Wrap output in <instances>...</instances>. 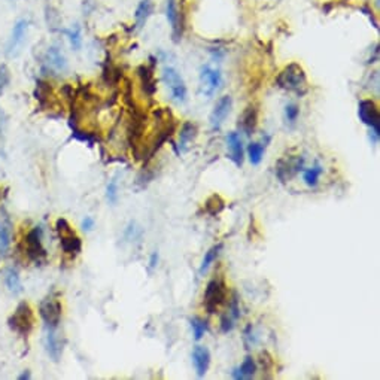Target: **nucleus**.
I'll return each instance as SVG.
<instances>
[{"label":"nucleus","mask_w":380,"mask_h":380,"mask_svg":"<svg viewBox=\"0 0 380 380\" xmlns=\"http://www.w3.org/2000/svg\"><path fill=\"white\" fill-rule=\"evenodd\" d=\"M277 85L286 91H294L297 94H304L307 91V76L304 69L298 63H291L279 73Z\"/></svg>","instance_id":"nucleus-1"},{"label":"nucleus","mask_w":380,"mask_h":380,"mask_svg":"<svg viewBox=\"0 0 380 380\" xmlns=\"http://www.w3.org/2000/svg\"><path fill=\"white\" fill-rule=\"evenodd\" d=\"M11 329H14L19 336H29L35 327V313L27 301H21L15 311L11 315L8 321Z\"/></svg>","instance_id":"nucleus-2"},{"label":"nucleus","mask_w":380,"mask_h":380,"mask_svg":"<svg viewBox=\"0 0 380 380\" xmlns=\"http://www.w3.org/2000/svg\"><path fill=\"white\" fill-rule=\"evenodd\" d=\"M227 298H228V291L224 280L212 279L205 291V309L208 310V313L213 315L222 304H225Z\"/></svg>","instance_id":"nucleus-3"},{"label":"nucleus","mask_w":380,"mask_h":380,"mask_svg":"<svg viewBox=\"0 0 380 380\" xmlns=\"http://www.w3.org/2000/svg\"><path fill=\"white\" fill-rule=\"evenodd\" d=\"M57 231L60 234V242H61V248L66 254L70 255H76L81 252L82 243L81 239L78 237V234L73 231V228L70 227L69 222L64 218L57 219Z\"/></svg>","instance_id":"nucleus-4"},{"label":"nucleus","mask_w":380,"mask_h":380,"mask_svg":"<svg viewBox=\"0 0 380 380\" xmlns=\"http://www.w3.org/2000/svg\"><path fill=\"white\" fill-rule=\"evenodd\" d=\"M163 81L166 82L167 88L172 93V97L177 103L187 102V85L182 79V76L177 73V70L173 68H164L163 69Z\"/></svg>","instance_id":"nucleus-5"},{"label":"nucleus","mask_w":380,"mask_h":380,"mask_svg":"<svg viewBox=\"0 0 380 380\" xmlns=\"http://www.w3.org/2000/svg\"><path fill=\"white\" fill-rule=\"evenodd\" d=\"M63 307H61V301L54 298V297H48L40 303V316L45 321L48 328H57L60 321H61V313H63Z\"/></svg>","instance_id":"nucleus-6"},{"label":"nucleus","mask_w":380,"mask_h":380,"mask_svg":"<svg viewBox=\"0 0 380 380\" xmlns=\"http://www.w3.org/2000/svg\"><path fill=\"white\" fill-rule=\"evenodd\" d=\"M358 115H360V120L368 125L373 131L380 133V114L379 107L374 100L371 99H365L360 102L358 106Z\"/></svg>","instance_id":"nucleus-7"},{"label":"nucleus","mask_w":380,"mask_h":380,"mask_svg":"<svg viewBox=\"0 0 380 380\" xmlns=\"http://www.w3.org/2000/svg\"><path fill=\"white\" fill-rule=\"evenodd\" d=\"M26 252L29 258L35 262H40L47 257V252L42 246V230L39 227H35L26 236Z\"/></svg>","instance_id":"nucleus-8"},{"label":"nucleus","mask_w":380,"mask_h":380,"mask_svg":"<svg viewBox=\"0 0 380 380\" xmlns=\"http://www.w3.org/2000/svg\"><path fill=\"white\" fill-rule=\"evenodd\" d=\"M200 79H202V86L203 93L212 97L222 84V75L218 69H213L210 66H203L200 70Z\"/></svg>","instance_id":"nucleus-9"},{"label":"nucleus","mask_w":380,"mask_h":380,"mask_svg":"<svg viewBox=\"0 0 380 380\" xmlns=\"http://www.w3.org/2000/svg\"><path fill=\"white\" fill-rule=\"evenodd\" d=\"M27 30H29V21L27 19H19L17 24L14 26V30H12V35L9 39V43H8V54L9 55H17L24 40H26V36H27Z\"/></svg>","instance_id":"nucleus-10"},{"label":"nucleus","mask_w":380,"mask_h":380,"mask_svg":"<svg viewBox=\"0 0 380 380\" xmlns=\"http://www.w3.org/2000/svg\"><path fill=\"white\" fill-rule=\"evenodd\" d=\"M231 106H233V99L230 96H224L218 100V103L215 104V109L210 115V125L213 130H219L225 118L230 115L231 112Z\"/></svg>","instance_id":"nucleus-11"},{"label":"nucleus","mask_w":380,"mask_h":380,"mask_svg":"<svg viewBox=\"0 0 380 380\" xmlns=\"http://www.w3.org/2000/svg\"><path fill=\"white\" fill-rule=\"evenodd\" d=\"M166 17L167 21L170 23L173 32V39L174 42H177L182 36V18H181V12L177 8V0H167L166 3Z\"/></svg>","instance_id":"nucleus-12"},{"label":"nucleus","mask_w":380,"mask_h":380,"mask_svg":"<svg viewBox=\"0 0 380 380\" xmlns=\"http://www.w3.org/2000/svg\"><path fill=\"white\" fill-rule=\"evenodd\" d=\"M192 363L195 367L197 376L205 377V374L208 373L209 365H210V352H209L208 347L195 346L192 350Z\"/></svg>","instance_id":"nucleus-13"},{"label":"nucleus","mask_w":380,"mask_h":380,"mask_svg":"<svg viewBox=\"0 0 380 380\" xmlns=\"http://www.w3.org/2000/svg\"><path fill=\"white\" fill-rule=\"evenodd\" d=\"M257 124H258V109L255 104H249L243 110L242 117L239 118V127L242 128L244 135L251 136V135H254Z\"/></svg>","instance_id":"nucleus-14"},{"label":"nucleus","mask_w":380,"mask_h":380,"mask_svg":"<svg viewBox=\"0 0 380 380\" xmlns=\"http://www.w3.org/2000/svg\"><path fill=\"white\" fill-rule=\"evenodd\" d=\"M227 145H228V151H230V160L237 166L242 167L243 164V143L242 138L239 136V133H230L227 136Z\"/></svg>","instance_id":"nucleus-15"},{"label":"nucleus","mask_w":380,"mask_h":380,"mask_svg":"<svg viewBox=\"0 0 380 380\" xmlns=\"http://www.w3.org/2000/svg\"><path fill=\"white\" fill-rule=\"evenodd\" d=\"M47 66L54 72H64L68 69V60L63 55V52L60 51L57 47H51L47 51V58H45Z\"/></svg>","instance_id":"nucleus-16"},{"label":"nucleus","mask_w":380,"mask_h":380,"mask_svg":"<svg viewBox=\"0 0 380 380\" xmlns=\"http://www.w3.org/2000/svg\"><path fill=\"white\" fill-rule=\"evenodd\" d=\"M195 138H197V125L191 121L184 122L179 131V151L185 152Z\"/></svg>","instance_id":"nucleus-17"},{"label":"nucleus","mask_w":380,"mask_h":380,"mask_svg":"<svg viewBox=\"0 0 380 380\" xmlns=\"http://www.w3.org/2000/svg\"><path fill=\"white\" fill-rule=\"evenodd\" d=\"M47 350H48V355L52 358V361L55 363L60 361L61 353H63V343L57 337L54 328H48V332H47Z\"/></svg>","instance_id":"nucleus-18"},{"label":"nucleus","mask_w":380,"mask_h":380,"mask_svg":"<svg viewBox=\"0 0 380 380\" xmlns=\"http://www.w3.org/2000/svg\"><path fill=\"white\" fill-rule=\"evenodd\" d=\"M138 75L139 78H140V82H142V86H143L145 93L148 96H152L157 90L155 78H154L152 69H149L148 66H140L138 69Z\"/></svg>","instance_id":"nucleus-19"},{"label":"nucleus","mask_w":380,"mask_h":380,"mask_svg":"<svg viewBox=\"0 0 380 380\" xmlns=\"http://www.w3.org/2000/svg\"><path fill=\"white\" fill-rule=\"evenodd\" d=\"M152 11H154L152 0H140V3L138 5V8H136V14H135L138 29H142L146 24L148 18L152 15Z\"/></svg>","instance_id":"nucleus-20"},{"label":"nucleus","mask_w":380,"mask_h":380,"mask_svg":"<svg viewBox=\"0 0 380 380\" xmlns=\"http://www.w3.org/2000/svg\"><path fill=\"white\" fill-rule=\"evenodd\" d=\"M255 371H257V364H255V361L252 360V356H246L242 365L233 371V377L237 380L252 379L255 376Z\"/></svg>","instance_id":"nucleus-21"},{"label":"nucleus","mask_w":380,"mask_h":380,"mask_svg":"<svg viewBox=\"0 0 380 380\" xmlns=\"http://www.w3.org/2000/svg\"><path fill=\"white\" fill-rule=\"evenodd\" d=\"M225 208L224 198L219 194H212L208 200L205 202V212L210 215V216H216L219 215Z\"/></svg>","instance_id":"nucleus-22"},{"label":"nucleus","mask_w":380,"mask_h":380,"mask_svg":"<svg viewBox=\"0 0 380 380\" xmlns=\"http://www.w3.org/2000/svg\"><path fill=\"white\" fill-rule=\"evenodd\" d=\"M11 244V224L9 221L0 222V255H5Z\"/></svg>","instance_id":"nucleus-23"},{"label":"nucleus","mask_w":380,"mask_h":380,"mask_svg":"<svg viewBox=\"0 0 380 380\" xmlns=\"http://www.w3.org/2000/svg\"><path fill=\"white\" fill-rule=\"evenodd\" d=\"M221 249H222V244H216V246H212L208 252H206L205 258H203V261H202L200 270H198V273H200L202 276L208 272V269L210 267V264L216 259V257H218V254H219V251H221Z\"/></svg>","instance_id":"nucleus-24"},{"label":"nucleus","mask_w":380,"mask_h":380,"mask_svg":"<svg viewBox=\"0 0 380 380\" xmlns=\"http://www.w3.org/2000/svg\"><path fill=\"white\" fill-rule=\"evenodd\" d=\"M264 151L265 148L261 143H251L248 146V155H249V161L252 166H258L264 157Z\"/></svg>","instance_id":"nucleus-25"},{"label":"nucleus","mask_w":380,"mask_h":380,"mask_svg":"<svg viewBox=\"0 0 380 380\" xmlns=\"http://www.w3.org/2000/svg\"><path fill=\"white\" fill-rule=\"evenodd\" d=\"M191 328H192V334H194V340H200L205 332L208 331V322L202 318H192L190 321Z\"/></svg>","instance_id":"nucleus-26"},{"label":"nucleus","mask_w":380,"mask_h":380,"mask_svg":"<svg viewBox=\"0 0 380 380\" xmlns=\"http://www.w3.org/2000/svg\"><path fill=\"white\" fill-rule=\"evenodd\" d=\"M322 172H324V169H322L321 166H316V167H313V169L304 170V173H303V179H304L306 185H309V187H316V185H318V181H319V176L322 174Z\"/></svg>","instance_id":"nucleus-27"},{"label":"nucleus","mask_w":380,"mask_h":380,"mask_svg":"<svg viewBox=\"0 0 380 380\" xmlns=\"http://www.w3.org/2000/svg\"><path fill=\"white\" fill-rule=\"evenodd\" d=\"M6 286L14 294L21 293V280H19V276H18L15 270H8V273H6Z\"/></svg>","instance_id":"nucleus-28"},{"label":"nucleus","mask_w":380,"mask_h":380,"mask_svg":"<svg viewBox=\"0 0 380 380\" xmlns=\"http://www.w3.org/2000/svg\"><path fill=\"white\" fill-rule=\"evenodd\" d=\"M66 35L69 36V40H70L72 48L78 51V50L81 48V45H82V35H81V29H79L78 26H75L73 29H70V30L66 32Z\"/></svg>","instance_id":"nucleus-29"},{"label":"nucleus","mask_w":380,"mask_h":380,"mask_svg":"<svg viewBox=\"0 0 380 380\" xmlns=\"http://www.w3.org/2000/svg\"><path fill=\"white\" fill-rule=\"evenodd\" d=\"M9 82H11V72L6 64H2L0 66V96L3 94L6 86L9 85Z\"/></svg>","instance_id":"nucleus-30"},{"label":"nucleus","mask_w":380,"mask_h":380,"mask_svg":"<svg viewBox=\"0 0 380 380\" xmlns=\"http://www.w3.org/2000/svg\"><path fill=\"white\" fill-rule=\"evenodd\" d=\"M107 192H106V195H107V200L110 202V203H117V198H118V181L117 179H112L110 182H109V185H107Z\"/></svg>","instance_id":"nucleus-31"},{"label":"nucleus","mask_w":380,"mask_h":380,"mask_svg":"<svg viewBox=\"0 0 380 380\" xmlns=\"http://www.w3.org/2000/svg\"><path fill=\"white\" fill-rule=\"evenodd\" d=\"M285 115H286V120H288L289 122L297 121V118H298V115H300V109H298V106L294 103L286 104V107H285Z\"/></svg>","instance_id":"nucleus-32"},{"label":"nucleus","mask_w":380,"mask_h":380,"mask_svg":"<svg viewBox=\"0 0 380 380\" xmlns=\"http://www.w3.org/2000/svg\"><path fill=\"white\" fill-rule=\"evenodd\" d=\"M234 321L236 319L231 315H224L221 318V329H222V332H228V331L234 328Z\"/></svg>","instance_id":"nucleus-33"},{"label":"nucleus","mask_w":380,"mask_h":380,"mask_svg":"<svg viewBox=\"0 0 380 380\" xmlns=\"http://www.w3.org/2000/svg\"><path fill=\"white\" fill-rule=\"evenodd\" d=\"M5 127H6V114L3 112V109H0V138L5 131Z\"/></svg>","instance_id":"nucleus-34"},{"label":"nucleus","mask_w":380,"mask_h":380,"mask_svg":"<svg viewBox=\"0 0 380 380\" xmlns=\"http://www.w3.org/2000/svg\"><path fill=\"white\" fill-rule=\"evenodd\" d=\"M82 227H84V230L90 231V230L94 227V219H93V218H90V216H86L85 219H84V222H82Z\"/></svg>","instance_id":"nucleus-35"},{"label":"nucleus","mask_w":380,"mask_h":380,"mask_svg":"<svg viewBox=\"0 0 380 380\" xmlns=\"http://www.w3.org/2000/svg\"><path fill=\"white\" fill-rule=\"evenodd\" d=\"M157 264H158V252H152V255H151V261H149V267L151 269H155Z\"/></svg>","instance_id":"nucleus-36"},{"label":"nucleus","mask_w":380,"mask_h":380,"mask_svg":"<svg viewBox=\"0 0 380 380\" xmlns=\"http://www.w3.org/2000/svg\"><path fill=\"white\" fill-rule=\"evenodd\" d=\"M19 380H26V379H30V373L29 371H26V373H23L19 377H18Z\"/></svg>","instance_id":"nucleus-37"},{"label":"nucleus","mask_w":380,"mask_h":380,"mask_svg":"<svg viewBox=\"0 0 380 380\" xmlns=\"http://www.w3.org/2000/svg\"><path fill=\"white\" fill-rule=\"evenodd\" d=\"M0 200H2V188H0Z\"/></svg>","instance_id":"nucleus-38"}]
</instances>
